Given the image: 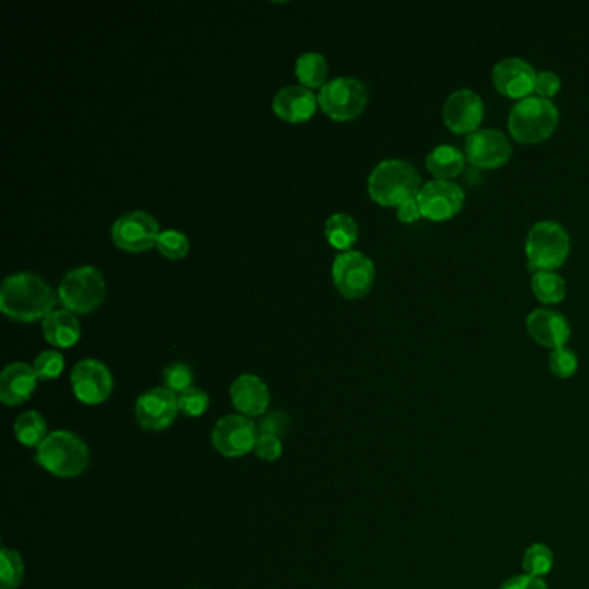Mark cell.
<instances>
[{"instance_id": "obj_1", "label": "cell", "mask_w": 589, "mask_h": 589, "mask_svg": "<svg viewBox=\"0 0 589 589\" xmlns=\"http://www.w3.org/2000/svg\"><path fill=\"white\" fill-rule=\"evenodd\" d=\"M56 294L42 277L32 272L9 275L0 287V311L16 322L44 320L54 311Z\"/></svg>"}, {"instance_id": "obj_2", "label": "cell", "mask_w": 589, "mask_h": 589, "mask_svg": "<svg viewBox=\"0 0 589 589\" xmlns=\"http://www.w3.org/2000/svg\"><path fill=\"white\" fill-rule=\"evenodd\" d=\"M368 194L375 203L398 208L406 199L417 196L422 180L417 168L406 159H384L375 166L367 182Z\"/></svg>"}, {"instance_id": "obj_3", "label": "cell", "mask_w": 589, "mask_h": 589, "mask_svg": "<svg viewBox=\"0 0 589 589\" xmlns=\"http://www.w3.org/2000/svg\"><path fill=\"white\" fill-rule=\"evenodd\" d=\"M560 111L551 99L529 95L515 102L508 114V130L522 144H538L557 130Z\"/></svg>"}, {"instance_id": "obj_4", "label": "cell", "mask_w": 589, "mask_h": 589, "mask_svg": "<svg viewBox=\"0 0 589 589\" xmlns=\"http://www.w3.org/2000/svg\"><path fill=\"white\" fill-rule=\"evenodd\" d=\"M37 463L56 477L75 479L89 467V448L73 432H52L37 448Z\"/></svg>"}, {"instance_id": "obj_5", "label": "cell", "mask_w": 589, "mask_h": 589, "mask_svg": "<svg viewBox=\"0 0 589 589\" xmlns=\"http://www.w3.org/2000/svg\"><path fill=\"white\" fill-rule=\"evenodd\" d=\"M570 235L562 223L541 220L534 223L526 239L527 263L531 270H555L569 258Z\"/></svg>"}, {"instance_id": "obj_6", "label": "cell", "mask_w": 589, "mask_h": 589, "mask_svg": "<svg viewBox=\"0 0 589 589\" xmlns=\"http://www.w3.org/2000/svg\"><path fill=\"white\" fill-rule=\"evenodd\" d=\"M106 292V282L97 268L78 266L64 275L57 294L64 310L87 315L104 303Z\"/></svg>"}, {"instance_id": "obj_7", "label": "cell", "mask_w": 589, "mask_h": 589, "mask_svg": "<svg viewBox=\"0 0 589 589\" xmlns=\"http://www.w3.org/2000/svg\"><path fill=\"white\" fill-rule=\"evenodd\" d=\"M367 104V85L353 76H337L318 92V106L336 121L355 120L365 111Z\"/></svg>"}, {"instance_id": "obj_8", "label": "cell", "mask_w": 589, "mask_h": 589, "mask_svg": "<svg viewBox=\"0 0 589 589\" xmlns=\"http://www.w3.org/2000/svg\"><path fill=\"white\" fill-rule=\"evenodd\" d=\"M332 280L341 296L360 299L367 296L375 280L374 261L360 251L339 253L332 265Z\"/></svg>"}, {"instance_id": "obj_9", "label": "cell", "mask_w": 589, "mask_h": 589, "mask_svg": "<svg viewBox=\"0 0 589 589\" xmlns=\"http://www.w3.org/2000/svg\"><path fill=\"white\" fill-rule=\"evenodd\" d=\"M159 234L158 220L140 209L121 215L111 228L114 244L127 253H146L156 247Z\"/></svg>"}, {"instance_id": "obj_10", "label": "cell", "mask_w": 589, "mask_h": 589, "mask_svg": "<svg viewBox=\"0 0 589 589\" xmlns=\"http://www.w3.org/2000/svg\"><path fill=\"white\" fill-rule=\"evenodd\" d=\"M417 199L424 218L443 222L460 213L465 203V192L451 180H431L418 190Z\"/></svg>"}, {"instance_id": "obj_11", "label": "cell", "mask_w": 589, "mask_h": 589, "mask_svg": "<svg viewBox=\"0 0 589 589\" xmlns=\"http://www.w3.org/2000/svg\"><path fill=\"white\" fill-rule=\"evenodd\" d=\"M465 156L472 165L493 170L505 165L512 156L507 135L496 128H479L465 139Z\"/></svg>"}, {"instance_id": "obj_12", "label": "cell", "mask_w": 589, "mask_h": 589, "mask_svg": "<svg viewBox=\"0 0 589 589\" xmlns=\"http://www.w3.org/2000/svg\"><path fill=\"white\" fill-rule=\"evenodd\" d=\"M71 387L78 401L85 405H101L113 393V375L101 361L87 358L78 361L73 368Z\"/></svg>"}, {"instance_id": "obj_13", "label": "cell", "mask_w": 589, "mask_h": 589, "mask_svg": "<svg viewBox=\"0 0 589 589\" xmlns=\"http://www.w3.org/2000/svg\"><path fill=\"white\" fill-rule=\"evenodd\" d=\"M258 436V427L251 422V418L244 415H228L218 420L211 439L218 453L228 458H237L256 448Z\"/></svg>"}, {"instance_id": "obj_14", "label": "cell", "mask_w": 589, "mask_h": 589, "mask_svg": "<svg viewBox=\"0 0 589 589\" xmlns=\"http://www.w3.org/2000/svg\"><path fill=\"white\" fill-rule=\"evenodd\" d=\"M178 412V394L171 393L166 387H156L142 394L135 403V417L147 431L168 429Z\"/></svg>"}, {"instance_id": "obj_15", "label": "cell", "mask_w": 589, "mask_h": 589, "mask_svg": "<svg viewBox=\"0 0 589 589\" xmlns=\"http://www.w3.org/2000/svg\"><path fill=\"white\" fill-rule=\"evenodd\" d=\"M538 71L522 57H505L493 68V83L500 94L512 99H524L534 94Z\"/></svg>"}, {"instance_id": "obj_16", "label": "cell", "mask_w": 589, "mask_h": 589, "mask_svg": "<svg viewBox=\"0 0 589 589\" xmlns=\"http://www.w3.org/2000/svg\"><path fill=\"white\" fill-rule=\"evenodd\" d=\"M443 116L444 123L451 132H475L479 130V125L484 118V101L474 90H455L444 102Z\"/></svg>"}, {"instance_id": "obj_17", "label": "cell", "mask_w": 589, "mask_h": 589, "mask_svg": "<svg viewBox=\"0 0 589 589\" xmlns=\"http://www.w3.org/2000/svg\"><path fill=\"white\" fill-rule=\"evenodd\" d=\"M529 336L545 348H564L570 339V323L564 313L551 308H536L526 318Z\"/></svg>"}, {"instance_id": "obj_18", "label": "cell", "mask_w": 589, "mask_h": 589, "mask_svg": "<svg viewBox=\"0 0 589 589\" xmlns=\"http://www.w3.org/2000/svg\"><path fill=\"white\" fill-rule=\"evenodd\" d=\"M318 106V97L303 85H289L273 97V113L287 123H303L310 120Z\"/></svg>"}, {"instance_id": "obj_19", "label": "cell", "mask_w": 589, "mask_h": 589, "mask_svg": "<svg viewBox=\"0 0 589 589\" xmlns=\"http://www.w3.org/2000/svg\"><path fill=\"white\" fill-rule=\"evenodd\" d=\"M38 377L26 363L16 361L4 368L0 375V401L7 406L23 405L37 389Z\"/></svg>"}, {"instance_id": "obj_20", "label": "cell", "mask_w": 589, "mask_h": 589, "mask_svg": "<svg viewBox=\"0 0 589 589\" xmlns=\"http://www.w3.org/2000/svg\"><path fill=\"white\" fill-rule=\"evenodd\" d=\"M232 405L244 415V417H260L270 405V393L265 382L256 375L244 374L234 380L230 387Z\"/></svg>"}, {"instance_id": "obj_21", "label": "cell", "mask_w": 589, "mask_h": 589, "mask_svg": "<svg viewBox=\"0 0 589 589\" xmlns=\"http://www.w3.org/2000/svg\"><path fill=\"white\" fill-rule=\"evenodd\" d=\"M45 341L56 348H71L82 337V325L75 313L68 310H54L42 320Z\"/></svg>"}, {"instance_id": "obj_22", "label": "cell", "mask_w": 589, "mask_h": 589, "mask_svg": "<svg viewBox=\"0 0 589 589\" xmlns=\"http://www.w3.org/2000/svg\"><path fill=\"white\" fill-rule=\"evenodd\" d=\"M465 161H467V156L458 147L441 144L427 154L425 165H427V170L436 177V180H451L462 173Z\"/></svg>"}, {"instance_id": "obj_23", "label": "cell", "mask_w": 589, "mask_h": 589, "mask_svg": "<svg viewBox=\"0 0 589 589\" xmlns=\"http://www.w3.org/2000/svg\"><path fill=\"white\" fill-rule=\"evenodd\" d=\"M360 235V228L353 216L346 215V213H336V215L329 216V220L325 222V237L327 242L334 249H339L341 253L351 251V247L355 246Z\"/></svg>"}, {"instance_id": "obj_24", "label": "cell", "mask_w": 589, "mask_h": 589, "mask_svg": "<svg viewBox=\"0 0 589 589\" xmlns=\"http://www.w3.org/2000/svg\"><path fill=\"white\" fill-rule=\"evenodd\" d=\"M296 76L306 89H322L329 76V63L320 52H304L296 61Z\"/></svg>"}, {"instance_id": "obj_25", "label": "cell", "mask_w": 589, "mask_h": 589, "mask_svg": "<svg viewBox=\"0 0 589 589\" xmlns=\"http://www.w3.org/2000/svg\"><path fill=\"white\" fill-rule=\"evenodd\" d=\"M531 287L534 296L545 304L560 303L567 294V284H565L564 277H560L555 270L534 272Z\"/></svg>"}, {"instance_id": "obj_26", "label": "cell", "mask_w": 589, "mask_h": 589, "mask_svg": "<svg viewBox=\"0 0 589 589\" xmlns=\"http://www.w3.org/2000/svg\"><path fill=\"white\" fill-rule=\"evenodd\" d=\"M14 434L18 437L19 443L28 448H38L44 443L47 434V424L44 417L38 412H25L19 415L14 424Z\"/></svg>"}, {"instance_id": "obj_27", "label": "cell", "mask_w": 589, "mask_h": 589, "mask_svg": "<svg viewBox=\"0 0 589 589\" xmlns=\"http://www.w3.org/2000/svg\"><path fill=\"white\" fill-rule=\"evenodd\" d=\"M553 564H555V555L550 550V546L543 545V543H534L529 546L522 557V569L527 576H548L553 569Z\"/></svg>"}, {"instance_id": "obj_28", "label": "cell", "mask_w": 589, "mask_h": 589, "mask_svg": "<svg viewBox=\"0 0 589 589\" xmlns=\"http://www.w3.org/2000/svg\"><path fill=\"white\" fill-rule=\"evenodd\" d=\"M23 577H25V565L18 551L2 548V555H0L2 589H18Z\"/></svg>"}, {"instance_id": "obj_29", "label": "cell", "mask_w": 589, "mask_h": 589, "mask_svg": "<svg viewBox=\"0 0 589 589\" xmlns=\"http://www.w3.org/2000/svg\"><path fill=\"white\" fill-rule=\"evenodd\" d=\"M156 249L171 261L182 260L190 251L189 237L180 230H165L161 232L156 242Z\"/></svg>"}, {"instance_id": "obj_30", "label": "cell", "mask_w": 589, "mask_h": 589, "mask_svg": "<svg viewBox=\"0 0 589 589\" xmlns=\"http://www.w3.org/2000/svg\"><path fill=\"white\" fill-rule=\"evenodd\" d=\"M163 382L171 393L182 394L190 387H194V372L187 363L177 361V363H171L170 367L165 368Z\"/></svg>"}, {"instance_id": "obj_31", "label": "cell", "mask_w": 589, "mask_h": 589, "mask_svg": "<svg viewBox=\"0 0 589 589\" xmlns=\"http://www.w3.org/2000/svg\"><path fill=\"white\" fill-rule=\"evenodd\" d=\"M33 370L37 374L38 380L57 379L63 374L64 358L56 349L42 351L33 361Z\"/></svg>"}, {"instance_id": "obj_32", "label": "cell", "mask_w": 589, "mask_h": 589, "mask_svg": "<svg viewBox=\"0 0 589 589\" xmlns=\"http://www.w3.org/2000/svg\"><path fill=\"white\" fill-rule=\"evenodd\" d=\"M577 367H579V360H577L574 349L564 346V348L551 351L550 370L551 374L558 379H570L572 375L576 374Z\"/></svg>"}, {"instance_id": "obj_33", "label": "cell", "mask_w": 589, "mask_h": 589, "mask_svg": "<svg viewBox=\"0 0 589 589\" xmlns=\"http://www.w3.org/2000/svg\"><path fill=\"white\" fill-rule=\"evenodd\" d=\"M209 408L208 394L199 387H190L185 393L178 394V410L185 417H201Z\"/></svg>"}, {"instance_id": "obj_34", "label": "cell", "mask_w": 589, "mask_h": 589, "mask_svg": "<svg viewBox=\"0 0 589 589\" xmlns=\"http://www.w3.org/2000/svg\"><path fill=\"white\" fill-rule=\"evenodd\" d=\"M560 89H562V80H560V76L557 73H553V71H538L536 83H534V95L551 99Z\"/></svg>"}, {"instance_id": "obj_35", "label": "cell", "mask_w": 589, "mask_h": 589, "mask_svg": "<svg viewBox=\"0 0 589 589\" xmlns=\"http://www.w3.org/2000/svg\"><path fill=\"white\" fill-rule=\"evenodd\" d=\"M282 450H284V446H282L280 437L266 436V434L258 436L256 448H254L256 455L260 456L261 460H266V462H275L282 455Z\"/></svg>"}, {"instance_id": "obj_36", "label": "cell", "mask_w": 589, "mask_h": 589, "mask_svg": "<svg viewBox=\"0 0 589 589\" xmlns=\"http://www.w3.org/2000/svg\"><path fill=\"white\" fill-rule=\"evenodd\" d=\"M289 422L291 420L284 412L266 413L260 425H258V431H260V434H266V436L280 437L287 431Z\"/></svg>"}, {"instance_id": "obj_37", "label": "cell", "mask_w": 589, "mask_h": 589, "mask_svg": "<svg viewBox=\"0 0 589 589\" xmlns=\"http://www.w3.org/2000/svg\"><path fill=\"white\" fill-rule=\"evenodd\" d=\"M500 589H550L543 577H532L527 574L513 576L501 584Z\"/></svg>"}, {"instance_id": "obj_38", "label": "cell", "mask_w": 589, "mask_h": 589, "mask_svg": "<svg viewBox=\"0 0 589 589\" xmlns=\"http://www.w3.org/2000/svg\"><path fill=\"white\" fill-rule=\"evenodd\" d=\"M396 215L403 223L417 222L418 218H422L417 196L406 199L405 203L399 204L398 208H396Z\"/></svg>"}]
</instances>
